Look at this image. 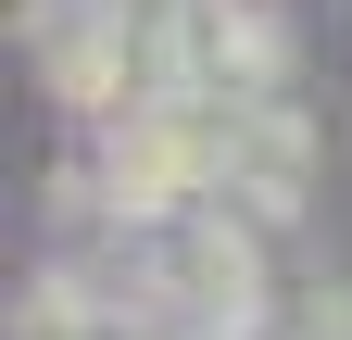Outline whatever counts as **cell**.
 Instances as JSON below:
<instances>
[{
    "label": "cell",
    "instance_id": "cell-1",
    "mask_svg": "<svg viewBox=\"0 0 352 340\" xmlns=\"http://www.w3.org/2000/svg\"><path fill=\"white\" fill-rule=\"evenodd\" d=\"M164 303L189 315V328H252V303H264V265H252V240H239V227H201V240L164 265Z\"/></svg>",
    "mask_w": 352,
    "mask_h": 340
},
{
    "label": "cell",
    "instance_id": "cell-2",
    "mask_svg": "<svg viewBox=\"0 0 352 340\" xmlns=\"http://www.w3.org/2000/svg\"><path fill=\"white\" fill-rule=\"evenodd\" d=\"M113 13H139V25H151V13H164V0H113Z\"/></svg>",
    "mask_w": 352,
    "mask_h": 340
}]
</instances>
